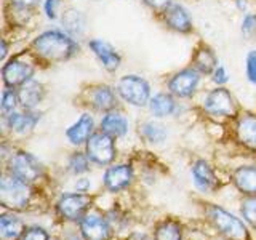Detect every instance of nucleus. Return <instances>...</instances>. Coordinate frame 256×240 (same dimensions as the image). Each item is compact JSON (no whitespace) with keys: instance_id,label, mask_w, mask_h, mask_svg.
Wrapping results in <instances>:
<instances>
[{"instance_id":"7","label":"nucleus","mask_w":256,"mask_h":240,"mask_svg":"<svg viewBox=\"0 0 256 240\" xmlns=\"http://www.w3.org/2000/svg\"><path fill=\"white\" fill-rule=\"evenodd\" d=\"M8 172L21 181L32 184L38 178H42L44 166L34 154L28 150H18L12 154L10 160H8Z\"/></svg>"},{"instance_id":"18","label":"nucleus","mask_w":256,"mask_h":240,"mask_svg":"<svg viewBox=\"0 0 256 240\" xmlns=\"http://www.w3.org/2000/svg\"><path fill=\"white\" fill-rule=\"evenodd\" d=\"M118 94L112 86L101 84L92 88L90 92V104L100 112L114 110L118 106Z\"/></svg>"},{"instance_id":"42","label":"nucleus","mask_w":256,"mask_h":240,"mask_svg":"<svg viewBox=\"0 0 256 240\" xmlns=\"http://www.w3.org/2000/svg\"><path fill=\"white\" fill-rule=\"evenodd\" d=\"M5 56H6V42L5 40H2V53H0V60H5Z\"/></svg>"},{"instance_id":"34","label":"nucleus","mask_w":256,"mask_h":240,"mask_svg":"<svg viewBox=\"0 0 256 240\" xmlns=\"http://www.w3.org/2000/svg\"><path fill=\"white\" fill-rule=\"evenodd\" d=\"M242 32L246 37L256 36V13H246L242 20Z\"/></svg>"},{"instance_id":"31","label":"nucleus","mask_w":256,"mask_h":240,"mask_svg":"<svg viewBox=\"0 0 256 240\" xmlns=\"http://www.w3.org/2000/svg\"><path fill=\"white\" fill-rule=\"evenodd\" d=\"M240 213L244 216V221L256 229V196H245L240 204Z\"/></svg>"},{"instance_id":"15","label":"nucleus","mask_w":256,"mask_h":240,"mask_svg":"<svg viewBox=\"0 0 256 240\" xmlns=\"http://www.w3.org/2000/svg\"><path fill=\"white\" fill-rule=\"evenodd\" d=\"M94 133V118L92 114L84 112L77 118V122L72 124L66 130V138L72 146H85L86 141L92 138Z\"/></svg>"},{"instance_id":"21","label":"nucleus","mask_w":256,"mask_h":240,"mask_svg":"<svg viewBox=\"0 0 256 240\" xmlns=\"http://www.w3.org/2000/svg\"><path fill=\"white\" fill-rule=\"evenodd\" d=\"M232 184L244 196H256V165H242L232 172Z\"/></svg>"},{"instance_id":"32","label":"nucleus","mask_w":256,"mask_h":240,"mask_svg":"<svg viewBox=\"0 0 256 240\" xmlns=\"http://www.w3.org/2000/svg\"><path fill=\"white\" fill-rule=\"evenodd\" d=\"M21 240H50V234L42 226H29L24 230Z\"/></svg>"},{"instance_id":"33","label":"nucleus","mask_w":256,"mask_h":240,"mask_svg":"<svg viewBox=\"0 0 256 240\" xmlns=\"http://www.w3.org/2000/svg\"><path fill=\"white\" fill-rule=\"evenodd\" d=\"M245 72H246L248 82L256 85V50L248 52L245 58Z\"/></svg>"},{"instance_id":"10","label":"nucleus","mask_w":256,"mask_h":240,"mask_svg":"<svg viewBox=\"0 0 256 240\" xmlns=\"http://www.w3.org/2000/svg\"><path fill=\"white\" fill-rule=\"evenodd\" d=\"M200 85V72L194 68L181 69L168 80V92L176 98L188 100L196 94Z\"/></svg>"},{"instance_id":"11","label":"nucleus","mask_w":256,"mask_h":240,"mask_svg":"<svg viewBox=\"0 0 256 240\" xmlns=\"http://www.w3.org/2000/svg\"><path fill=\"white\" fill-rule=\"evenodd\" d=\"M36 66L32 62L22 61L21 58H12L2 68V80L5 86L20 88L22 84L34 78Z\"/></svg>"},{"instance_id":"35","label":"nucleus","mask_w":256,"mask_h":240,"mask_svg":"<svg viewBox=\"0 0 256 240\" xmlns=\"http://www.w3.org/2000/svg\"><path fill=\"white\" fill-rule=\"evenodd\" d=\"M60 8H61V0H45L44 2V10L48 20H58L60 18Z\"/></svg>"},{"instance_id":"2","label":"nucleus","mask_w":256,"mask_h":240,"mask_svg":"<svg viewBox=\"0 0 256 240\" xmlns=\"http://www.w3.org/2000/svg\"><path fill=\"white\" fill-rule=\"evenodd\" d=\"M32 200L30 184L21 181L10 172H5L0 178V204L12 212H22Z\"/></svg>"},{"instance_id":"24","label":"nucleus","mask_w":256,"mask_h":240,"mask_svg":"<svg viewBox=\"0 0 256 240\" xmlns=\"http://www.w3.org/2000/svg\"><path fill=\"white\" fill-rule=\"evenodd\" d=\"M26 224L13 212L0 216V240H21Z\"/></svg>"},{"instance_id":"9","label":"nucleus","mask_w":256,"mask_h":240,"mask_svg":"<svg viewBox=\"0 0 256 240\" xmlns=\"http://www.w3.org/2000/svg\"><path fill=\"white\" fill-rule=\"evenodd\" d=\"M78 232L84 240H110L112 224L98 212H88L78 222Z\"/></svg>"},{"instance_id":"41","label":"nucleus","mask_w":256,"mask_h":240,"mask_svg":"<svg viewBox=\"0 0 256 240\" xmlns=\"http://www.w3.org/2000/svg\"><path fill=\"white\" fill-rule=\"evenodd\" d=\"M62 240H84V237L80 236V232L78 234H76V232H69V234L62 237Z\"/></svg>"},{"instance_id":"26","label":"nucleus","mask_w":256,"mask_h":240,"mask_svg":"<svg viewBox=\"0 0 256 240\" xmlns=\"http://www.w3.org/2000/svg\"><path fill=\"white\" fill-rule=\"evenodd\" d=\"M192 64H194L192 68L197 69L200 74H213V70L218 68V58L210 46L202 45L192 58Z\"/></svg>"},{"instance_id":"22","label":"nucleus","mask_w":256,"mask_h":240,"mask_svg":"<svg viewBox=\"0 0 256 240\" xmlns=\"http://www.w3.org/2000/svg\"><path fill=\"white\" fill-rule=\"evenodd\" d=\"M236 136L237 141L244 148L256 152V116L254 114H244L238 117L236 125Z\"/></svg>"},{"instance_id":"3","label":"nucleus","mask_w":256,"mask_h":240,"mask_svg":"<svg viewBox=\"0 0 256 240\" xmlns=\"http://www.w3.org/2000/svg\"><path fill=\"white\" fill-rule=\"evenodd\" d=\"M208 220L224 240H252L250 230H248L245 221L237 218L230 212L224 210L220 205H210Z\"/></svg>"},{"instance_id":"23","label":"nucleus","mask_w":256,"mask_h":240,"mask_svg":"<svg viewBox=\"0 0 256 240\" xmlns=\"http://www.w3.org/2000/svg\"><path fill=\"white\" fill-rule=\"evenodd\" d=\"M149 110H150V114L157 118L170 117V116H174L176 110H178V102H176L174 96L170 92L156 93L149 101Z\"/></svg>"},{"instance_id":"17","label":"nucleus","mask_w":256,"mask_h":240,"mask_svg":"<svg viewBox=\"0 0 256 240\" xmlns=\"http://www.w3.org/2000/svg\"><path fill=\"white\" fill-rule=\"evenodd\" d=\"M100 130L116 140L124 138L128 133V130H130V122H128V118L125 117L124 112L114 109V110L104 112V116L101 117V122H100Z\"/></svg>"},{"instance_id":"5","label":"nucleus","mask_w":256,"mask_h":240,"mask_svg":"<svg viewBox=\"0 0 256 240\" xmlns=\"http://www.w3.org/2000/svg\"><path fill=\"white\" fill-rule=\"evenodd\" d=\"M93 197L86 192H66L56 200V213L68 222H80V220L90 212Z\"/></svg>"},{"instance_id":"43","label":"nucleus","mask_w":256,"mask_h":240,"mask_svg":"<svg viewBox=\"0 0 256 240\" xmlns=\"http://www.w3.org/2000/svg\"><path fill=\"white\" fill-rule=\"evenodd\" d=\"M237 6L240 12H244V10H246V2L245 0H237Z\"/></svg>"},{"instance_id":"40","label":"nucleus","mask_w":256,"mask_h":240,"mask_svg":"<svg viewBox=\"0 0 256 240\" xmlns=\"http://www.w3.org/2000/svg\"><path fill=\"white\" fill-rule=\"evenodd\" d=\"M128 240H154V237H149L146 234H140V232H134V234H132L130 237H128Z\"/></svg>"},{"instance_id":"13","label":"nucleus","mask_w":256,"mask_h":240,"mask_svg":"<svg viewBox=\"0 0 256 240\" xmlns=\"http://www.w3.org/2000/svg\"><path fill=\"white\" fill-rule=\"evenodd\" d=\"M190 176H192V182H194L196 189L204 192V194H212V192L218 188V180H216L213 166L204 158H198L192 164Z\"/></svg>"},{"instance_id":"20","label":"nucleus","mask_w":256,"mask_h":240,"mask_svg":"<svg viewBox=\"0 0 256 240\" xmlns=\"http://www.w3.org/2000/svg\"><path fill=\"white\" fill-rule=\"evenodd\" d=\"M162 14L165 24L172 30L180 32V34H188V32L192 30V20L188 10L182 5L172 4Z\"/></svg>"},{"instance_id":"37","label":"nucleus","mask_w":256,"mask_h":240,"mask_svg":"<svg viewBox=\"0 0 256 240\" xmlns=\"http://www.w3.org/2000/svg\"><path fill=\"white\" fill-rule=\"evenodd\" d=\"M144 4H146L149 8L152 10H157V12H165L168 6L173 4V0H142Z\"/></svg>"},{"instance_id":"12","label":"nucleus","mask_w":256,"mask_h":240,"mask_svg":"<svg viewBox=\"0 0 256 240\" xmlns=\"http://www.w3.org/2000/svg\"><path fill=\"white\" fill-rule=\"evenodd\" d=\"M134 172L130 164H117L106 168L102 176V186L106 190L116 194L128 189L133 184Z\"/></svg>"},{"instance_id":"6","label":"nucleus","mask_w":256,"mask_h":240,"mask_svg":"<svg viewBox=\"0 0 256 240\" xmlns=\"http://www.w3.org/2000/svg\"><path fill=\"white\" fill-rule=\"evenodd\" d=\"M85 152L92 164L98 166H108L117 157V148H116V138L106 134L104 132H94L93 136L85 144Z\"/></svg>"},{"instance_id":"16","label":"nucleus","mask_w":256,"mask_h":240,"mask_svg":"<svg viewBox=\"0 0 256 240\" xmlns=\"http://www.w3.org/2000/svg\"><path fill=\"white\" fill-rule=\"evenodd\" d=\"M40 120V114L36 110H14L12 112L10 116L5 117V122H6V126L8 130L14 134H20V136H24V134H29L32 130L36 128V125L38 124Z\"/></svg>"},{"instance_id":"27","label":"nucleus","mask_w":256,"mask_h":240,"mask_svg":"<svg viewBox=\"0 0 256 240\" xmlns=\"http://www.w3.org/2000/svg\"><path fill=\"white\" fill-rule=\"evenodd\" d=\"M140 134L144 141L150 144H162L168 138V130L157 120H148V122L140 124Z\"/></svg>"},{"instance_id":"28","label":"nucleus","mask_w":256,"mask_h":240,"mask_svg":"<svg viewBox=\"0 0 256 240\" xmlns=\"http://www.w3.org/2000/svg\"><path fill=\"white\" fill-rule=\"evenodd\" d=\"M152 237L154 240H182V226L176 220H165L156 226Z\"/></svg>"},{"instance_id":"38","label":"nucleus","mask_w":256,"mask_h":240,"mask_svg":"<svg viewBox=\"0 0 256 240\" xmlns=\"http://www.w3.org/2000/svg\"><path fill=\"white\" fill-rule=\"evenodd\" d=\"M8 2L16 8H32V6H36L40 0H8Z\"/></svg>"},{"instance_id":"30","label":"nucleus","mask_w":256,"mask_h":240,"mask_svg":"<svg viewBox=\"0 0 256 240\" xmlns=\"http://www.w3.org/2000/svg\"><path fill=\"white\" fill-rule=\"evenodd\" d=\"M20 106V98H18V90L16 88L5 86L2 92V102H0V108H2V114L4 117L10 116L12 112L16 110V108Z\"/></svg>"},{"instance_id":"1","label":"nucleus","mask_w":256,"mask_h":240,"mask_svg":"<svg viewBox=\"0 0 256 240\" xmlns=\"http://www.w3.org/2000/svg\"><path fill=\"white\" fill-rule=\"evenodd\" d=\"M32 50L38 54V58L50 62L68 61L78 53L80 46L77 40L69 36L66 30L50 29L38 34L32 42Z\"/></svg>"},{"instance_id":"39","label":"nucleus","mask_w":256,"mask_h":240,"mask_svg":"<svg viewBox=\"0 0 256 240\" xmlns=\"http://www.w3.org/2000/svg\"><path fill=\"white\" fill-rule=\"evenodd\" d=\"M92 188V182L88 178H80L77 182H76V190L77 192H88V189Z\"/></svg>"},{"instance_id":"8","label":"nucleus","mask_w":256,"mask_h":240,"mask_svg":"<svg viewBox=\"0 0 256 240\" xmlns=\"http://www.w3.org/2000/svg\"><path fill=\"white\" fill-rule=\"evenodd\" d=\"M202 108L206 114L216 117H236L237 114L234 96L224 86H216L208 92L202 101Z\"/></svg>"},{"instance_id":"29","label":"nucleus","mask_w":256,"mask_h":240,"mask_svg":"<svg viewBox=\"0 0 256 240\" xmlns=\"http://www.w3.org/2000/svg\"><path fill=\"white\" fill-rule=\"evenodd\" d=\"M90 165H92V160L88 158L86 152H82V150L72 152L68 158V172L76 176L85 174L90 172Z\"/></svg>"},{"instance_id":"36","label":"nucleus","mask_w":256,"mask_h":240,"mask_svg":"<svg viewBox=\"0 0 256 240\" xmlns=\"http://www.w3.org/2000/svg\"><path fill=\"white\" fill-rule=\"evenodd\" d=\"M212 76H213L212 80L218 86H222L224 84H228V72H226V68H224V66H220V64H218V68L213 70Z\"/></svg>"},{"instance_id":"19","label":"nucleus","mask_w":256,"mask_h":240,"mask_svg":"<svg viewBox=\"0 0 256 240\" xmlns=\"http://www.w3.org/2000/svg\"><path fill=\"white\" fill-rule=\"evenodd\" d=\"M18 98L21 109L34 110L45 98V86L36 78H30L29 82L22 84L18 88Z\"/></svg>"},{"instance_id":"14","label":"nucleus","mask_w":256,"mask_h":240,"mask_svg":"<svg viewBox=\"0 0 256 240\" xmlns=\"http://www.w3.org/2000/svg\"><path fill=\"white\" fill-rule=\"evenodd\" d=\"M88 48L93 52V54L100 60L101 66L108 72H116L120 64H122V56L112 46L109 42L102 38H92L88 42Z\"/></svg>"},{"instance_id":"25","label":"nucleus","mask_w":256,"mask_h":240,"mask_svg":"<svg viewBox=\"0 0 256 240\" xmlns=\"http://www.w3.org/2000/svg\"><path fill=\"white\" fill-rule=\"evenodd\" d=\"M61 24H62V30H66L69 36L77 38L85 30V16L80 10L69 8V10H66L61 14Z\"/></svg>"},{"instance_id":"4","label":"nucleus","mask_w":256,"mask_h":240,"mask_svg":"<svg viewBox=\"0 0 256 240\" xmlns=\"http://www.w3.org/2000/svg\"><path fill=\"white\" fill-rule=\"evenodd\" d=\"M116 92L118 98L133 108H146L152 98L150 85L144 77L136 74H128L117 80Z\"/></svg>"}]
</instances>
